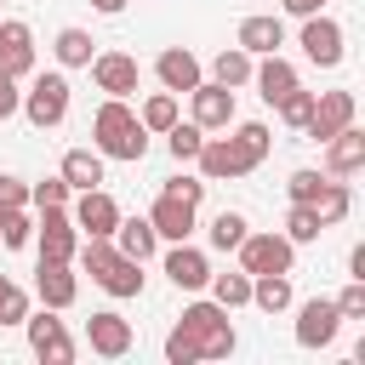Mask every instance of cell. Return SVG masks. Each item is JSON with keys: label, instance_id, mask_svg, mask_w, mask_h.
<instances>
[{"label": "cell", "instance_id": "1f68e13d", "mask_svg": "<svg viewBox=\"0 0 365 365\" xmlns=\"http://www.w3.org/2000/svg\"><path fill=\"white\" fill-rule=\"evenodd\" d=\"M205 285H211V302H222L228 314L251 302V274H245V268H240V274H211Z\"/></svg>", "mask_w": 365, "mask_h": 365}, {"label": "cell", "instance_id": "cb8c5ba5", "mask_svg": "<svg viewBox=\"0 0 365 365\" xmlns=\"http://www.w3.org/2000/svg\"><path fill=\"white\" fill-rule=\"evenodd\" d=\"M108 240H114L125 257H137V262H148V257L160 251V234H154V222H148V217H125V211H120V222H114V234H108Z\"/></svg>", "mask_w": 365, "mask_h": 365}, {"label": "cell", "instance_id": "f35d334b", "mask_svg": "<svg viewBox=\"0 0 365 365\" xmlns=\"http://www.w3.org/2000/svg\"><path fill=\"white\" fill-rule=\"evenodd\" d=\"M23 319H29V291L6 279L0 285V325H23Z\"/></svg>", "mask_w": 365, "mask_h": 365}, {"label": "cell", "instance_id": "ac0fdd59", "mask_svg": "<svg viewBox=\"0 0 365 365\" xmlns=\"http://www.w3.org/2000/svg\"><path fill=\"white\" fill-rule=\"evenodd\" d=\"M0 68L11 80H29L34 74V29L23 17H6L0 23Z\"/></svg>", "mask_w": 365, "mask_h": 365}, {"label": "cell", "instance_id": "4fadbf2b", "mask_svg": "<svg viewBox=\"0 0 365 365\" xmlns=\"http://www.w3.org/2000/svg\"><path fill=\"white\" fill-rule=\"evenodd\" d=\"M68 217H74V228H80V240L86 234H114V222H120V205H114V194L108 188H80L74 194V205H68Z\"/></svg>", "mask_w": 365, "mask_h": 365}, {"label": "cell", "instance_id": "6da1fadb", "mask_svg": "<svg viewBox=\"0 0 365 365\" xmlns=\"http://www.w3.org/2000/svg\"><path fill=\"white\" fill-rule=\"evenodd\" d=\"M91 148L103 160H131V165L148 154V131H143V120H137V108L125 97H103L97 103V114H91Z\"/></svg>", "mask_w": 365, "mask_h": 365}, {"label": "cell", "instance_id": "60d3db41", "mask_svg": "<svg viewBox=\"0 0 365 365\" xmlns=\"http://www.w3.org/2000/svg\"><path fill=\"white\" fill-rule=\"evenodd\" d=\"M29 200H34V205H68L74 188H68L63 177H46V182H29Z\"/></svg>", "mask_w": 365, "mask_h": 365}, {"label": "cell", "instance_id": "7a4b0ae2", "mask_svg": "<svg viewBox=\"0 0 365 365\" xmlns=\"http://www.w3.org/2000/svg\"><path fill=\"white\" fill-rule=\"evenodd\" d=\"M74 262L91 274V285H103L108 297H143V262L137 257H125L114 240H103V234H86L80 240V251H74Z\"/></svg>", "mask_w": 365, "mask_h": 365}, {"label": "cell", "instance_id": "f6af8a7d", "mask_svg": "<svg viewBox=\"0 0 365 365\" xmlns=\"http://www.w3.org/2000/svg\"><path fill=\"white\" fill-rule=\"evenodd\" d=\"M0 205H29V182H23V177H6V171H0Z\"/></svg>", "mask_w": 365, "mask_h": 365}, {"label": "cell", "instance_id": "8d00e7d4", "mask_svg": "<svg viewBox=\"0 0 365 365\" xmlns=\"http://www.w3.org/2000/svg\"><path fill=\"white\" fill-rule=\"evenodd\" d=\"M0 245H6V251L34 245V217H29V205H11V217H6V228H0Z\"/></svg>", "mask_w": 365, "mask_h": 365}, {"label": "cell", "instance_id": "3957f363", "mask_svg": "<svg viewBox=\"0 0 365 365\" xmlns=\"http://www.w3.org/2000/svg\"><path fill=\"white\" fill-rule=\"evenodd\" d=\"M177 331L200 348V359H228V354L240 348V336H234V325H228V308H222V302H211V297L188 302V308H182V319H177Z\"/></svg>", "mask_w": 365, "mask_h": 365}, {"label": "cell", "instance_id": "8fae6325", "mask_svg": "<svg viewBox=\"0 0 365 365\" xmlns=\"http://www.w3.org/2000/svg\"><path fill=\"white\" fill-rule=\"evenodd\" d=\"M359 120V103H354V91H314V114H308V137L314 143H325V137H336L342 125H354Z\"/></svg>", "mask_w": 365, "mask_h": 365}, {"label": "cell", "instance_id": "5b68a950", "mask_svg": "<svg viewBox=\"0 0 365 365\" xmlns=\"http://www.w3.org/2000/svg\"><path fill=\"white\" fill-rule=\"evenodd\" d=\"M234 257H240V268H245V274H291L297 245H291L285 234L262 228V234H245V240L234 245Z\"/></svg>", "mask_w": 365, "mask_h": 365}, {"label": "cell", "instance_id": "ffe728a7", "mask_svg": "<svg viewBox=\"0 0 365 365\" xmlns=\"http://www.w3.org/2000/svg\"><path fill=\"white\" fill-rule=\"evenodd\" d=\"M194 165H200V177H205V182L251 177V171H245V160H240V148H234L228 137H205V143H200V154H194Z\"/></svg>", "mask_w": 365, "mask_h": 365}, {"label": "cell", "instance_id": "484cf974", "mask_svg": "<svg viewBox=\"0 0 365 365\" xmlns=\"http://www.w3.org/2000/svg\"><path fill=\"white\" fill-rule=\"evenodd\" d=\"M291 302H297L291 274H251V308H262V314L274 319V314H285Z\"/></svg>", "mask_w": 365, "mask_h": 365}, {"label": "cell", "instance_id": "d6a6232c", "mask_svg": "<svg viewBox=\"0 0 365 365\" xmlns=\"http://www.w3.org/2000/svg\"><path fill=\"white\" fill-rule=\"evenodd\" d=\"M200 143H205V131H200L194 120H177V125L165 131V148H171V160H177V165H194Z\"/></svg>", "mask_w": 365, "mask_h": 365}, {"label": "cell", "instance_id": "e575fe53", "mask_svg": "<svg viewBox=\"0 0 365 365\" xmlns=\"http://www.w3.org/2000/svg\"><path fill=\"white\" fill-rule=\"evenodd\" d=\"M245 234H251V222H245L240 211H217V217H211V245H217V251H234Z\"/></svg>", "mask_w": 365, "mask_h": 365}, {"label": "cell", "instance_id": "603a6c76", "mask_svg": "<svg viewBox=\"0 0 365 365\" xmlns=\"http://www.w3.org/2000/svg\"><path fill=\"white\" fill-rule=\"evenodd\" d=\"M194 211L200 205H188V200H171V194H160L154 205H148V222H154V234L171 245V240H188L194 234Z\"/></svg>", "mask_w": 365, "mask_h": 365}, {"label": "cell", "instance_id": "52a82bcc", "mask_svg": "<svg viewBox=\"0 0 365 365\" xmlns=\"http://www.w3.org/2000/svg\"><path fill=\"white\" fill-rule=\"evenodd\" d=\"M297 46H302V57H308L314 68H336V63H342V51H348V34H342V23H336V17L314 11V17H302Z\"/></svg>", "mask_w": 365, "mask_h": 365}, {"label": "cell", "instance_id": "bcb514c9", "mask_svg": "<svg viewBox=\"0 0 365 365\" xmlns=\"http://www.w3.org/2000/svg\"><path fill=\"white\" fill-rule=\"evenodd\" d=\"M285 6V17H314V11H325L331 0H279Z\"/></svg>", "mask_w": 365, "mask_h": 365}, {"label": "cell", "instance_id": "4316f807", "mask_svg": "<svg viewBox=\"0 0 365 365\" xmlns=\"http://www.w3.org/2000/svg\"><path fill=\"white\" fill-rule=\"evenodd\" d=\"M251 68H257V57H251L245 46H222V51L211 57V80H217V86H228V91L251 86Z\"/></svg>", "mask_w": 365, "mask_h": 365}, {"label": "cell", "instance_id": "7dc6e473", "mask_svg": "<svg viewBox=\"0 0 365 365\" xmlns=\"http://www.w3.org/2000/svg\"><path fill=\"white\" fill-rule=\"evenodd\" d=\"M348 268H354V279H365V245H354V251H348Z\"/></svg>", "mask_w": 365, "mask_h": 365}, {"label": "cell", "instance_id": "83f0119b", "mask_svg": "<svg viewBox=\"0 0 365 365\" xmlns=\"http://www.w3.org/2000/svg\"><path fill=\"white\" fill-rule=\"evenodd\" d=\"M234 148H240V160H245V171H257L262 160H268V148H274V131L262 125V120H240L234 125V137H228Z\"/></svg>", "mask_w": 365, "mask_h": 365}, {"label": "cell", "instance_id": "f1b7e54d", "mask_svg": "<svg viewBox=\"0 0 365 365\" xmlns=\"http://www.w3.org/2000/svg\"><path fill=\"white\" fill-rule=\"evenodd\" d=\"M348 211H354V188H348L342 177H325V182H319V194H314V217H319L325 228H336Z\"/></svg>", "mask_w": 365, "mask_h": 365}, {"label": "cell", "instance_id": "ee69618b", "mask_svg": "<svg viewBox=\"0 0 365 365\" xmlns=\"http://www.w3.org/2000/svg\"><path fill=\"white\" fill-rule=\"evenodd\" d=\"M17 108H23V91H17V80L0 68V120H11Z\"/></svg>", "mask_w": 365, "mask_h": 365}, {"label": "cell", "instance_id": "74e56055", "mask_svg": "<svg viewBox=\"0 0 365 365\" xmlns=\"http://www.w3.org/2000/svg\"><path fill=\"white\" fill-rule=\"evenodd\" d=\"M319 182H325V171H314V165H302V171H291V182H285V200H291V205H314V194H319Z\"/></svg>", "mask_w": 365, "mask_h": 365}, {"label": "cell", "instance_id": "ba28073f", "mask_svg": "<svg viewBox=\"0 0 365 365\" xmlns=\"http://www.w3.org/2000/svg\"><path fill=\"white\" fill-rule=\"evenodd\" d=\"M23 331H29V348L46 359V365H68L74 359V336L63 331V319H57V308H29V319H23Z\"/></svg>", "mask_w": 365, "mask_h": 365}, {"label": "cell", "instance_id": "30bf717a", "mask_svg": "<svg viewBox=\"0 0 365 365\" xmlns=\"http://www.w3.org/2000/svg\"><path fill=\"white\" fill-rule=\"evenodd\" d=\"M188 120H194L200 131H228V125H234V91L217 86V80H200V86L188 91Z\"/></svg>", "mask_w": 365, "mask_h": 365}, {"label": "cell", "instance_id": "d6986e66", "mask_svg": "<svg viewBox=\"0 0 365 365\" xmlns=\"http://www.w3.org/2000/svg\"><path fill=\"white\" fill-rule=\"evenodd\" d=\"M319 148H325V177H354V171H365V131H359V125H342V131L325 137Z\"/></svg>", "mask_w": 365, "mask_h": 365}, {"label": "cell", "instance_id": "8992f818", "mask_svg": "<svg viewBox=\"0 0 365 365\" xmlns=\"http://www.w3.org/2000/svg\"><path fill=\"white\" fill-rule=\"evenodd\" d=\"M34 251L46 262H74L80 251V228L68 217V205H40V222H34Z\"/></svg>", "mask_w": 365, "mask_h": 365}, {"label": "cell", "instance_id": "b9f144b4", "mask_svg": "<svg viewBox=\"0 0 365 365\" xmlns=\"http://www.w3.org/2000/svg\"><path fill=\"white\" fill-rule=\"evenodd\" d=\"M336 302V314L342 319H365V279H348L342 285V297H331Z\"/></svg>", "mask_w": 365, "mask_h": 365}, {"label": "cell", "instance_id": "681fc988", "mask_svg": "<svg viewBox=\"0 0 365 365\" xmlns=\"http://www.w3.org/2000/svg\"><path fill=\"white\" fill-rule=\"evenodd\" d=\"M6 217H11V205H0V228H6Z\"/></svg>", "mask_w": 365, "mask_h": 365}, {"label": "cell", "instance_id": "5bb4252c", "mask_svg": "<svg viewBox=\"0 0 365 365\" xmlns=\"http://www.w3.org/2000/svg\"><path fill=\"white\" fill-rule=\"evenodd\" d=\"M86 348H91L97 359H125V354H131V319L114 314V308L91 314V319H86Z\"/></svg>", "mask_w": 365, "mask_h": 365}, {"label": "cell", "instance_id": "ab89813d", "mask_svg": "<svg viewBox=\"0 0 365 365\" xmlns=\"http://www.w3.org/2000/svg\"><path fill=\"white\" fill-rule=\"evenodd\" d=\"M205 188H211L205 177H188V171H177V177H165V188H160V194H171V200H188V205H200V200H205Z\"/></svg>", "mask_w": 365, "mask_h": 365}, {"label": "cell", "instance_id": "c3c4849f", "mask_svg": "<svg viewBox=\"0 0 365 365\" xmlns=\"http://www.w3.org/2000/svg\"><path fill=\"white\" fill-rule=\"evenodd\" d=\"M91 6H97V11H103V17H120V11H125V6H131V0H91Z\"/></svg>", "mask_w": 365, "mask_h": 365}, {"label": "cell", "instance_id": "e0dca14e", "mask_svg": "<svg viewBox=\"0 0 365 365\" xmlns=\"http://www.w3.org/2000/svg\"><path fill=\"white\" fill-rule=\"evenodd\" d=\"M34 297L46 302V308H74V297H80V274H74V262H46L40 257V268H34Z\"/></svg>", "mask_w": 365, "mask_h": 365}, {"label": "cell", "instance_id": "7402d4cb", "mask_svg": "<svg viewBox=\"0 0 365 365\" xmlns=\"http://www.w3.org/2000/svg\"><path fill=\"white\" fill-rule=\"evenodd\" d=\"M234 46H245L251 57H268V51H279V46H285V23H279L274 11H251V17L240 23Z\"/></svg>", "mask_w": 365, "mask_h": 365}, {"label": "cell", "instance_id": "d590c367", "mask_svg": "<svg viewBox=\"0 0 365 365\" xmlns=\"http://www.w3.org/2000/svg\"><path fill=\"white\" fill-rule=\"evenodd\" d=\"M274 108H279V120H285L291 131H302V125H308V114H314V91H302V86H291V91H285V97H279Z\"/></svg>", "mask_w": 365, "mask_h": 365}, {"label": "cell", "instance_id": "44dd1931", "mask_svg": "<svg viewBox=\"0 0 365 365\" xmlns=\"http://www.w3.org/2000/svg\"><path fill=\"white\" fill-rule=\"evenodd\" d=\"M251 86H257V97L262 103H279L291 86H302L297 80V63L291 57H279V51H268V57H257V68H251Z\"/></svg>", "mask_w": 365, "mask_h": 365}, {"label": "cell", "instance_id": "7bdbcfd3", "mask_svg": "<svg viewBox=\"0 0 365 365\" xmlns=\"http://www.w3.org/2000/svg\"><path fill=\"white\" fill-rule=\"evenodd\" d=\"M165 359H171V365H200V348L171 325V336H165Z\"/></svg>", "mask_w": 365, "mask_h": 365}, {"label": "cell", "instance_id": "9a60e30c", "mask_svg": "<svg viewBox=\"0 0 365 365\" xmlns=\"http://www.w3.org/2000/svg\"><path fill=\"white\" fill-rule=\"evenodd\" d=\"M154 74H160V86H165L171 97H188V91L205 80V68H200V57H194L188 46H165V51L154 57Z\"/></svg>", "mask_w": 365, "mask_h": 365}, {"label": "cell", "instance_id": "277c9868", "mask_svg": "<svg viewBox=\"0 0 365 365\" xmlns=\"http://www.w3.org/2000/svg\"><path fill=\"white\" fill-rule=\"evenodd\" d=\"M68 91H74L68 74H57V68H51V74H34V86L23 91V108H17V114H23L34 131H51V125L68 120Z\"/></svg>", "mask_w": 365, "mask_h": 365}, {"label": "cell", "instance_id": "9c48e42d", "mask_svg": "<svg viewBox=\"0 0 365 365\" xmlns=\"http://www.w3.org/2000/svg\"><path fill=\"white\" fill-rule=\"evenodd\" d=\"M336 331H342V314H336L331 297H308V302H297V348H331Z\"/></svg>", "mask_w": 365, "mask_h": 365}, {"label": "cell", "instance_id": "f546056e", "mask_svg": "<svg viewBox=\"0 0 365 365\" xmlns=\"http://www.w3.org/2000/svg\"><path fill=\"white\" fill-rule=\"evenodd\" d=\"M137 120H143V131H148V137H165V131L182 120V108H177V97H171V91H148V97H143V108H137Z\"/></svg>", "mask_w": 365, "mask_h": 365}, {"label": "cell", "instance_id": "d4e9b609", "mask_svg": "<svg viewBox=\"0 0 365 365\" xmlns=\"http://www.w3.org/2000/svg\"><path fill=\"white\" fill-rule=\"evenodd\" d=\"M57 177L80 194V188H103V154L97 148H68L63 154V165H57Z\"/></svg>", "mask_w": 365, "mask_h": 365}, {"label": "cell", "instance_id": "2e32d148", "mask_svg": "<svg viewBox=\"0 0 365 365\" xmlns=\"http://www.w3.org/2000/svg\"><path fill=\"white\" fill-rule=\"evenodd\" d=\"M165 279H171L177 291H205L211 257H205L200 245H188V240H171V251H165Z\"/></svg>", "mask_w": 365, "mask_h": 365}, {"label": "cell", "instance_id": "836d02e7", "mask_svg": "<svg viewBox=\"0 0 365 365\" xmlns=\"http://www.w3.org/2000/svg\"><path fill=\"white\" fill-rule=\"evenodd\" d=\"M319 234H325V222L314 217V205H291V211H285V240H291V245H308V240H319Z\"/></svg>", "mask_w": 365, "mask_h": 365}, {"label": "cell", "instance_id": "4dcf8cb0", "mask_svg": "<svg viewBox=\"0 0 365 365\" xmlns=\"http://www.w3.org/2000/svg\"><path fill=\"white\" fill-rule=\"evenodd\" d=\"M91 46H97V40H91L86 29H57V40H51V51H57V63H63V68H86V63L97 57Z\"/></svg>", "mask_w": 365, "mask_h": 365}, {"label": "cell", "instance_id": "7c38bea8", "mask_svg": "<svg viewBox=\"0 0 365 365\" xmlns=\"http://www.w3.org/2000/svg\"><path fill=\"white\" fill-rule=\"evenodd\" d=\"M86 68H91V80H97V91H103V97H131V91L143 86L137 57H125V51H97Z\"/></svg>", "mask_w": 365, "mask_h": 365}]
</instances>
